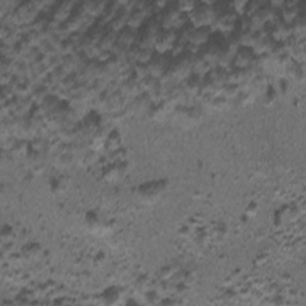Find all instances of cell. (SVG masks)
<instances>
[{"label":"cell","mask_w":306,"mask_h":306,"mask_svg":"<svg viewBox=\"0 0 306 306\" xmlns=\"http://www.w3.org/2000/svg\"><path fill=\"white\" fill-rule=\"evenodd\" d=\"M121 176V172L119 170L116 161H112V164H108L104 169H103V178L107 182H115L119 179Z\"/></svg>","instance_id":"603a6c76"},{"label":"cell","mask_w":306,"mask_h":306,"mask_svg":"<svg viewBox=\"0 0 306 306\" xmlns=\"http://www.w3.org/2000/svg\"><path fill=\"white\" fill-rule=\"evenodd\" d=\"M148 19V17L146 16V14L144 12V10L141 9H134L129 14L128 17V25L127 27L132 28L134 30H140L144 27V24L146 23V20Z\"/></svg>","instance_id":"9a60e30c"},{"label":"cell","mask_w":306,"mask_h":306,"mask_svg":"<svg viewBox=\"0 0 306 306\" xmlns=\"http://www.w3.org/2000/svg\"><path fill=\"white\" fill-rule=\"evenodd\" d=\"M177 41L176 30H161L154 43V50L158 54H166L171 51Z\"/></svg>","instance_id":"277c9868"},{"label":"cell","mask_w":306,"mask_h":306,"mask_svg":"<svg viewBox=\"0 0 306 306\" xmlns=\"http://www.w3.org/2000/svg\"><path fill=\"white\" fill-rule=\"evenodd\" d=\"M210 38H212V29L209 27L194 28L189 37V43L201 48L209 42Z\"/></svg>","instance_id":"52a82bcc"},{"label":"cell","mask_w":306,"mask_h":306,"mask_svg":"<svg viewBox=\"0 0 306 306\" xmlns=\"http://www.w3.org/2000/svg\"><path fill=\"white\" fill-rule=\"evenodd\" d=\"M128 17H129V12L121 7L119 14L108 24L107 28L109 30H112V32H115L119 34L120 32H122L128 25Z\"/></svg>","instance_id":"5bb4252c"},{"label":"cell","mask_w":306,"mask_h":306,"mask_svg":"<svg viewBox=\"0 0 306 306\" xmlns=\"http://www.w3.org/2000/svg\"><path fill=\"white\" fill-rule=\"evenodd\" d=\"M108 2L105 1H94V0H89V1L83 2L81 7L83 11L85 12L87 16L92 18H101L103 12H104L105 7H107Z\"/></svg>","instance_id":"7c38bea8"},{"label":"cell","mask_w":306,"mask_h":306,"mask_svg":"<svg viewBox=\"0 0 306 306\" xmlns=\"http://www.w3.org/2000/svg\"><path fill=\"white\" fill-rule=\"evenodd\" d=\"M290 30H292V36L297 40H305L306 32V22L304 16H298L294 22L290 24Z\"/></svg>","instance_id":"44dd1931"},{"label":"cell","mask_w":306,"mask_h":306,"mask_svg":"<svg viewBox=\"0 0 306 306\" xmlns=\"http://www.w3.org/2000/svg\"><path fill=\"white\" fill-rule=\"evenodd\" d=\"M16 233H15V231L12 230L10 226H7V227H4V230H2V233H1V238L4 242H7V243H12V242L16 239Z\"/></svg>","instance_id":"8d00e7d4"},{"label":"cell","mask_w":306,"mask_h":306,"mask_svg":"<svg viewBox=\"0 0 306 306\" xmlns=\"http://www.w3.org/2000/svg\"><path fill=\"white\" fill-rule=\"evenodd\" d=\"M49 96L50 92L47 87L43 85H38L35 87L34 92H32V95L30 96V98L32 99V102H34L36 105H41Z\"/></svg>","instance_id":"cb8c5ba5"},{"label":"cell","mask_w":306,"mask_h":306,"mask_svg":"<svg viewBox=\"0 0 306 306\" xmlns=\"http://www.w3.org/2000/svg\"><path fill=\"white\" fill-rule=\"evenodd\" d=\"M148 67L147 65H144V64H138L135 63L133 66V78H135L136 81H140L141 79L145 78L146 76H148Z\"/></svg>","instance_id":"f1b7e54d"},{"label":"cell","mask_w":306,"mask_h":306,"mask_svg":"<svg viewBox=\"0 0 306 306\" xmlns=\"http://www.w3.org/2000/svg\"><path fill=\"white\" fill-rule=\"evenodd\" d=\"M81 161H83L85 166L94 165L95 163L98 161V154H97L96 151H94V150L87 151V152L83 156V158H81Z\"/></svg>","instance_id":"d6a6232c"},{"label":"cell","mask_w":306,"mask_h":306,"mask_svg":"<svg viewBox=\"0 0 306 306\" xmlns=\"http://www.w3.org/2000/svg\"><path fill=\"white\" fill-rule=\"evenodd\" d=\"M239 92H241V89H239L238 85H233V84H226L225 86L221 89V92L219 96L225 97L226 99H235L237 98Z\"/></svg>","instance_id":"484cf974"},{"label":"cell","mask_w":306,"mask_h":306,"mask_svg":"<svg viewBox=\"0 0 306 306\" xmlns=\"http://www.w3.org/2000/svg\"><path fill=\"white\" fill-rule=\"evenodd\" d=\"M238 23V16L233 11H223L218 14L217 18L210 25L212 30H219L221 32H231L236 29Z\"/></svg>","instance_id":"3957f363"},{"label":"cell","mask_w":306,"mask_h":306,"mask_svg":"<svg viewBox=\"0 0 306 306\" xmlns=\"http://www.w3.org/2000/svg\"><path fill=\"white\" fill-rule=\"evenodd\" d=\"M201 77L192 74L189 78L183 81L182 86H183V89L186 90V92L190 97H196V95L199 94L200 90H201Z\"/></svg>","instance_id":"e0dca14e"},{"label":"cell","mask_w":306,"mask_h":306,"mask_svg":"<svg viewBox=\"0 0 306 306\" xmlns=\"http://www.w3.org/2000/svg\"><path fill=\"white\" fill-rule=\"evenodd\" d=\"M237 99L242 105H249L255 101V94L253 91H241Z\"/></svg>","instance_id":"4dcf8cb0"},{"label":"cell","mask_w":306,"mask_h":306,"mask_svg":"<svg viewBox=\"0 0 306 306\" xmlns=\"http://www.w3.org/2000/svg\"><path fill=\"white\" fill-rule=\"evenodd\" d=\"M256 56L255 51L250 47H239L233 56L232 67L241 69L251 67L255 63Z\"/></svg>","instance_id":"5b68a950"},{"label":"cell","mask_w":306,"mask_h":306,"mask_svg":"<svg viewBox=\"0 0 306 306\" xmlns=\"http://www.w3.org/2000/svg\"><path fill=\"white\" fill-rule=\"evenodd\" d=\"M136 37H138V30L132 29L129 27H126L122 32L117 34V43L129 48L133 45H135Z\"/></svg>","instance_id":"2e32d148"},{"label":"cell","mask_w":306,"mask_h":306,"mask_svg":"<svg viewBox=\"0 0 306 306\" xmlns=\"http://www.w3.org/2000/svg\"><path fill=\"white\" fill-rule=\"evenodd\" d=\"M67 186H68V179L64 178V177H60V178H56L55 181L53 182L51 189H53L54 193H61L67 188Z\"/></svg>","instance_id":"d590c367"},{"label":"cell","mask_w":306,"mask_h":306,"mask_svg":"<svg viewBox=\"0 0 306 306\" xmlns=\"http://www.w3.org/2000/svg\"><path fill=\"white\" fill-rule=\"evenodd\" d=\"M154 56L153 49H148V48H138L136 55L134 59V63L144 64V65H148L150 61L152 60Z\"/></svg>","instance_id":"d4e9b609"},{"label":"cell","mask_w":306,"mask_h":306,"mask_svg":"<svg viewBox=\"0 0 306 306\" xmlns=\"http://www.w3.org/2000/svg\"><path fill=\"white\" fill-rule=\"evenodd\" d=\"M271 38L274 42H285L287 38H290L292 36V30H290V25L286 24V23L282 22L281 19L274 25V28L272 29V32H269Z\"/></svg>","instance_id":"30bf717a"},{"label":"cell","mask_w":306,"mask_h":306,"mask_svg":"<svg viewBox=\"0 0 306 306\" xmlns=\"http://www.w3.org/2000/svg\"><path fill=\"white\" fill-rule=\"evenodd\" d=\"M228 103H230V101L228 99H226L225 97L223 96H215L214 99H213V103H212V108L215 110H224L227 108Z\"/></svg>","instance_id":"e575fe53"},{"label":"cell","mask_w":306,"mask_h":306,"mask_svg":"<svg viewBox=\"0 0 306 306\" xmlns=\"http://www.w3.org/2000/svg\"><path fill=\"white\" fill-rule=\"evenodd\" d=\"M30 152V147L25 141H16L14 147L11 148V153L16 157H27Z\"/></svg>","instance_id":"83f0119b"},{"label":"cell","mask_w":306,"mask_h":306,"mask_svg":"<svg viewBox=\"0 0 306 306\" xmlns=\"http://www.w3.org/2000/svg\"><path fill=\"white\" fill-rule=\"evenodd\" d=\"M40 251H41L40 246H38L37 244H32V245L27 246V248L22 251V256H23V258L32 261V259H35L36 257H37Z\"/></svg>","instance_id":"f546056e"},{"label":"cell","mask_w":306,"mask_h":306,"mask_svg":"<svg viewBox=\"0 0 306 306\" xmlns=\"http://www.w3.org/2000/svg\"><path fill=\"white\" fill-rule=\"evenodd\" d=\"M171 63L169 60V58L166 56V54H158V55H154L152 60L150 61V64L147 65L148 67V73L150 76L154 77L156 79H159L169 67H170Z\"/></svg>","instance_id":"8992f818"},{"label":"cell","mask_w":306,"mask_h":306,"mask_svg":"<svg viewBox=\"0 0 306 306\" xmlns=\"http://www.w3.org/2000/svg\"><path fill=\"white\" fill-rule=\"evenodd\" d=\"M116 42H117V32H112V30H109L107 28V32H105V34L103 35L101 41H99L98 46L102 51H112L113 47L116 45Z\"/></svg>","instance_id":"d6986e66"},{"label":"cell","mask_w":306,"mask_h":306,"mask_svg":"<svg viewBox=\"0 0 306 306\" xmlns=\"http://www.w3.org/2000/svg\"><path fill=\"white\" fill-rule=\"evenodd\" d=\"M175 274H176V269L170 266L164 267V268H161V280H164V281L171 279L172 276H175Z\"/></svg>","instance_id":"74e56055"},{"label":"cell","mask_w":306,"mask_h":306,"mask_svg":"<svg viewBox=\"0 0 306 306\" xmlns=\"http://www.w3.org/2000/svg\"><path fill=\"white\" fill-rule=\"evenodd\" d=\"M172 105L166 101H161L158 103H153L150 108V116L154 121L165 120L168 115L172 112Z\"/></svg>","instance_id":"9c48e42d"},{"label":"cell","mask_w":306,"mask_h":306,"mask_svg":"<svg viewBox=\"0 0 306 306\" xmlns=\"http://www.w3.org/2000/svg\"><path fill=\"white\" fill-rule=\"evenodd\" d=\"M150 285V279L147 276H141L138 281V287L139 289H144V287H147Z\"/></svg>","instance_id":"f35d334b"},{"label":"cell","mask_w":306,"mask_h":306,"mask_svg":"<svg viewBox=\"0 0 306 306\" xmlns=\"http://www.w3.org/2000/svg\"><path fill=\"white\" fill-rule=\"evenodd\" d=\"M193 59L194 55L189 53H183L177 56L176 60L171 63L169 71H170L174 81H184L193 74Z\"/></svg>","instance_id":"7a4b0ae2"},{"label":"cell","mask_w":306,"mask_h":306,"mask_svg":"<svg viewBox=\"0 0 306 306\" xmlns=\"http://www.w3.org/2000/svg\"><path fill=\"white\" fill-rule=\"evenodd\" d=\"M74 5H76V2L73 1H63L60 4H58L56 9L53 11L51 19L56 20L60 24L66 23L68 20V18L72 16V14H73Z\"/></svg>","instance_id":"ba28073f"},{"label":"cell","mask_w":306,"mask_h":306,"mask_svg":"<svg viewBox=\"0 0 306 306\" xmlns=\"http://www.w3.org/2000/svg\"><path fill=\"white\" fill-rule=\"evenodd\" d=\"M121 135L117 130H112L110 134L107 135V139H105V145L104 147L107 148L109 152H115V151L120 150L121 148Z\"/></svg>","instance_id":"7402d4cb"},{"label":"cell","mask_w":306,"mask_h":306,"mask_svg":"<svg viewBox=\"0 0 306 306\" xmlns=\"http://www.w3.org/2000/svg\"><path fill=\"white\" fill-rule=\"evenodd\" d=\"M121 10V6L119 5V2H112V4H108L107 7H105L104 12H103L102 17L99 18L98 22H101L103 25L108 27L110 22L116 17V15L119 14V11Z\"/></svg>","instance_id":"ffe728a7"},{"label":"cell","mask_w":306,"mask_h":306,"mask_svg":"<svg viewBox=\"0 0 306 306\" xmlns=\"http://www.w3.org/2000/svg\"><path fill=\"white\" fill-rule=\"evenodd\" d=\"M119 91L121 92L122 96H125L126 98H128V99H130V98L134 99L135 97L139 96V95L143 94V92H141L140 85H139V81H136L135 78H133V77L120 84Z\"/></svg>","instance_id":"8fae6325"},{"label":"cell","mask_w":306,"mask_h":306,"mask_svg":"<svg viewBox=\"0 0 306 306\" xmlns=\"http://www.w3.org/2000/svg\"><path fill=\"white\" fill-rule=\"evenodd\" d=\"M176 6L181 14L189 15L194 10V7L196 6V4L194 1H178L176 4Z\"/></svg>","instance_id":"836d02e7"},{"label":"cell","mask_w":306,"mask_h":306,"mask_svg":"<svg viewBox=\"0 0 306 306\" xmlns=\"http://www.w3.org/2000/svg\"><path fill=\"white\" fill-rule=\"evenodd\" d=\"M276 96H277V92L275 91L274 87H272L271 85H268V87L264 91V104L267 107H271L276 101Z\"/></svg>","instance_id":"1f68e13d"},{"label":"cell","mask_w":306,"mask_h":306,"mask_svg":"<svg viewBox=\"0 0 306 306\" xmlns=\"http://www.w3.org/2000/svg\"><path fill=\"white\" fill-rule=\"evenodd\" d=\"M298 16H299V10L297 7V2H287V4H284L281 11L282 22L290 25Z\"/></svg>","instance_id":"ac0fdd59"},{"label":"cell","mask_w":306,"mask_h":306,"mask_svg":"<svg viewBox=\"0 0 306 306\" xmlns=\"http://www.w3.org/2000/svg\"><path fill=\"white\" fill-rule=\"evenodd\" d=\"M218 14L219 12H217L214 6L202 2V4L196 5L194 10L188 15V19L190 20V24L194 28L210 27L217 18Z\"/></svg>","instance_id":"6da1fadb"},{"label":"cell","mask_w":306,"mask_h":306,"mask_svg":"<svg viewBox=\"0 0 306 306\" xmlns=\"http://www.w3.org/2000/svg\"><path fill=\"white\" fill-rule=\"evenodd\" d=\"M164 189H165V182H154V183L141 187L139 194H140L143 199L144 197H148L150 200H154L164 192Z\"/></svg>","instance_id":"4fadbf2b"},{"label":"cell","mask_w":306,"mask_h":306,"mask_svg":"<svg viewBox=\"0 0 306 306\" xmlns=\"http://www.w3.org/2000/svg\"><path fill=\"white\" fill-rule=\"evenodd\" d=\"M157 83H158V79H156L154 77L148 74V76H146L145 78H143L140 81H139V85H140L141 92L150 94V92L153 90V87L157 85Z\"/></svg>","instance_id":"4316f807"}]
</instances>
